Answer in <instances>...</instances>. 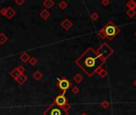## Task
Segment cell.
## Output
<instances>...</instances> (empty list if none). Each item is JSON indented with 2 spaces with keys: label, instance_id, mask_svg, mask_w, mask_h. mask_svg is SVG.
<instances>
[{
  "label": "cell",
  "instance_id": "obj_1",
  "mask_svg": "<svg viewBox=\"0 0 136 115\" xmlns=\"http://www.w3.org/2000/svg\"><path fill=\"white\" fill-rule=\"evenodd\" d=\"M105 62L106 61L99 55L92 47H88L75 61V63L88 76L91 78L96 74L99 69L102 68Z\"/></svg>",
  "mask_w": 136,
  "mask_h": 115
},
{
  "label": "cell",
  "instance_id": "obj_2",
  "mask_svg": "<svg viewBox=\"0 0 136 115\" xmlns=\"http://www.w3.org/2000/svg\"><path fill=\"white\" fill-rule=\"evenodd\" d=\"M103 30L106 34L107 39H108V40H113L114 38L120 32V29L116 26V25L112 21H109L103 27Z\"/></svg>",
  "mask_w": 136,
  "mask_h": 115
},
{
  "label": "cell",
  "instance_id": "obj_3",
  "mask_svg": "<svg viewBox=\"0 0 136 115\" xmlns=\"http://www.w3.org/2000/svg\"><path fill=\"white\" fill-rule=\"evenodd\" d=\"M96 51L99 55L101 56L105 61L108 59H109L110 56L114 54V49L112 46H109L108 43L107 42L102 43Z\"/></svg>",
  "mask_w": 136,
  "mask_h": 115
},
{
  "label": "cell",
  "instance_id": "obj_4",
  "mask_svg": "<svg viewBox=\"0 0 136 115\" xmlns=\"http://www.w3.org/2000/svg\"><path fill=\"white\" fill-rule=\"evenodd\" d=\"M69 112L64 110L61 106L56 105L55 104H51L45 111L43 115H68Z\"/></svg>",
  "mask_w": 136,
  "mask_h": 115
},
{
  "label": "cell",
  "instance_id": "obj_5",
  "mask_svg": "<svg viewBox=\"0 0 136 115\" xmlns=\"http://www.w3.org/2000/svg\"><path fill=\"white\" fill-rule=\"evenodd\" d=\"M72 86V83L68 78L63 77L61 78H58V86L60 88V90L62 91V94H64L66 91L69 89Z\"/></svg>",
  "mask_w": 136,
  "mask_h": 115
},
{
  "label": "cell",
  "instance_id": "obj_6",
  "mask_svg": "<svg viewBox=\"0 0 136 115\" xmlns=\"http://www.w3.org/2000/svg\"><path fill=\"white\" fill-rule=\"evenodd\" d=\"M68 102V100H67V98H65V96H64V94H59V95H58L56 97V98H54V104H55V105H59V106H64V105L66 104Z\"/></svg>",
  "mask_w": 136,
  "mask_h": 115
},
{
  "label": "cell",
  "instance_id": "obj_7",
  "mask_svg": "<svg viewBox=\"0 0 136 115\" xmlns=\"http://www.w3.org/2000/svg\"><path fill=\"white\" fill-rule=\"evenodd\" d=\"M60 26H61V27H62L64 30H70V29L72 28V23L68 19H67V18H66V19H64L62 22H61Z\"/></svg>",
  "mask_w": 136,
  "mask_h": 115
},
{
  "label": "cell",
  "instance_id": "obj_8",
  "mask_svg": "<svg viewBox=\"0 0 136 115\" xmlns=\"http://www.w3.org/2000/svg\"><path fill=\"white\" fill-rule=\"evenodd\" d=\"M16 15V11L13 9L11 7H8L6 8V17L8 19H11L13 17Z\"/></svg>",
  "mask_w": 136,
  "mask_h": 115
},
{
  "label": "cell",
  "instance_id": "obj_9",
  "mask_svg": "<svg viewBox=\"0 0 136 115\" xmlns=\"http://www.w3.org/2000/svg\"><path fill=\"white\" fill-rule=\"evenodd\" d=\"M27 79H28V77L26 76V74H21L20 75H19V77H18L15 80H16V82H18V85H20V86H22V85H23V84L27 81Z\"/></svg>",
  "mask_w": 136,
  "mask_h": 115
},
{
  "label": "cell",
  "instance_id": "obj_10",
  "mask_svg": "<svg viewBox=\"0 0 136 115\" xmlns=\"http://www.w3.org/2000/svg\"><path fill=\"white\" fill-rule=\"evenodd\" d=\"M55 2L52 1V0H45V1L42 2V5L45 7L46 9H50L54 6Z\"/></svg>",
  "mask_w": 136,
  "mask_h": 115
},
{
  "label": "cell",
  "instance_id": "obj_11",
  "mask_svg": "<svg viewBox=\"0 0 136 115\" xmlns=\"http://www.w3.org/2000/svg\"><path fill=\"white\" fill-rule=\"evenodd\" d=\"M96 74H97L99 76L100 78H106L108 75V70H105V69H102V68H100L99 69V70L97 72H96Z\"/></svg>",
  "mask_w": 136,
  "mask_h": 115
},
{
  "label": "cell",
  "instance_id": "obj_12",
  "mask_svg": "<svg viewBox=\"0 0 136 115\" xmlns=\"http://www.w3.org/2000/svg\"><path fill=\"white\" fill-rule=\"evenodd\" d=\"M40 16L44 20H46L50 16V11L47 10V9H43L40 13Z\"/></svg>",
  "mask_w": 136,
  "mask_h": 115
},
{
  "label": "cell",
  "instance_id": "obj_13",
  "mask_svg": "<svg viewBox=\"0 0 136 115\" xmlns=\"http://www.w3.org/2000/svg\"><path fill=\"white\" fill-rule=\"evenodd\" d=\"M72 78H73V81L76 83H80L83 80H84V77H83L80 73H78V74L74 75Z\"/></svg>",
  "mask_w": 136,
  "mask_h": 115
},
{
  "label": "cell",
  "instance_id": "obj_14",
  "mask_svg": "<svg viewBox=\"0 0 136 115\" xmlns=\"http://www.w3.org/2000/svg\"><path fill=\"white\" fill-rule=\"evenodd\" d=\"M20 60L22 62H23V63H27V62H29L30 59V56L29 55V54H27V53H22L21 55H20Z\"/></svg>",
  "mask_w": 136,
  "mask_h": 115
},
{
  "label": "cell",
  "instance_id": "obj_15",
  "mask_svg": "<svg viewBox=\"0 0 136 115\" xmlns=\"http://www.w3.org/2000/svg\"><path fill=\"white\" fill-rule=\"evenodd\" d=\"M33 77L36 81H40L41 79L43 78V74L40 71V70H37V71H35L34 73Z\"/></svg>",
  "mask_w": 136,
  "mask_h": 115
},
{
  "label": "cell",
  "instance_id": "obj_16",
  "mask_svg": "<svg viewBox=\"0 0 136 115\" xmlns=\"http://www.w3.org/2000/svg\"><path fill=\"white\" fill-rule=\"evenodd\" d=\"M10 74V76L13 78L16 79L18 77H19V75L21 74V73H20V71L18 70V67H16V68H14V70H11Z\"/></svg>",
  "mask_w": 136,
  "mask_h": 115
},
{
  "label": "cell",
  "instance_id": "obj_17",
  "mask_svg": "<svg viewBox=\"0 0 136 115\" xmlns=\"http://www.w3.org/2000/svg\"><path fill=\"white\" fill-rule=\"evenodd\" d=\"M126 7H128L130 10H135L136 9V3L134 0H129V1L126 3Z\"/></svg>",
  "mask_w": 136,
  "mask_h": 115
},
{
  "label": "cell",
  "instance_id": "obj_18",
  "mask_svg": "<svg viewBox=\"0 0 136 115\" xmlns=\"http://www.w3.org/2000/svg\"><path fill=\"white\" fill-rule=\"evenodd\" d=\"M8 40V38L6 36L4 33H0V45H3V44H5Z\"/></svg>",
  "mask_w": 136,
  "mask_h": 115
},
{
  "label": "cell",
  "instance_id": "obj_19",
  "mask_svg": "<svg viewBox=\"0 0 136 115\" xmlns=\"http://www.w3.org/2000/svg\"><path fill=\"white\" fill-rule=\"evenodd\" d=\"M58 7L61 9V10H64V9H66L68 7V4L65 1H60L58 3Z\"/></svg>",
  "mask_w": 136,
  "mask_h": 115
},
{
  "label": "cell",
  "instance_id": "obj_20",
  "mask_svg": "<svg viewBox=\"0 0 136 115\" xmlns=\"http://www.w3.org/2000/svg\"><path fill=\"white\" fill-rule=\"evenodd\" d=\"M97 35H98L99 38H100V39H105V38H106V34H105V33H104V31L103 28H102L101 30H99L98 33H97Z\"/></svg>",
  "mask_w": 136,
  "mask_h": 115
},
{
  "label": "cell",
  "instance_id": "obj_21",
  "mask_svg": "<svg viewBox=\"0 0 136 115\" xmlns=\"http://www.w3.org/2000/svg\"><path fill=\"white\" fill-rule=\"evenodd\" d=\"M101 106H102L103 109H108L109 106H110V103H109V101L108 100L105 99L101 102Z\"/></svg>",
  "mask_w": 136,
  "mask_h": 115
},
{
  "label": "cell",
  "instance_id": "obj_22",
  "mask_svg": "<svg viewBox=\"0 0 136 115\" xmlns=\"http://www.w3.org/2000/svg\"><path fill=\"white\" fill-rule=\"evenodd\" d=\"M126 14L128 15L130 18H133L136 15V11L135 10H130V9H128V10L126 11Z\"/></svg>",
  "mask_w": 136,
  "mask_h": 115
},
{
  "label": "cell",
  "instance_id": "obj_23",
  "mask_svg": "<svg viewBox=\"0 0 136 115\" xmlns=\"http://www.w3.org/2000/svg\"><path fill=\"white\" fill-rule=\"evenodd\" d=\"M29 63L34 66H35L38 63V59L34 57H30V59L29 60Z\"/></svg>",
  "mask_w": 136,
  "mask_h": 115
},
{
  "label": "cell",
  "instance_id": "obj_24",
  "mask_svg": "<svg viewBox=\"0 0 136 115\" xmlns=\"http://www.w3.org/2000/svg\"><path fill=\"white\" fill-rule=\"evenodd\" d=\"M99 18H100V15L96 12H93L92 14L91 15V19L93 21H97L99 19Z\"/></svg>",
  "mask_w": 136,
  "mask_h": 115
},
{
  "label": "cell",
  "instance_id": "obj_25",
  "mask_svg": "<svg viewBox=\"0 0 136 115\" xmlns=\"http://www.w3.org/2000/svg\"><path fill=\"white\" fill-rule=\"evenodd\" d=\"M72 93L73 94H77L79 92H80V88L77 87V86H73L72 88Z\"/></svg>",
  "mask_w": 136,
  "mask_h": 115
},
{
  "label": "cell",
  "instance_id": "obj_26",
  "mask_svg": "<svg viewBox=\"0 0 136 115\" xmlns=\"http://www.w3.org/2000/svg\"><path fill=\"white\" fill-rule=\"evenodd\" d=\"M62 108L64 109V110H66V111H68V110L71 109V105H70L68 102H67L66 104H65L64 106H62Z\"/></svg>",
  "mask_w": 136,
  "mask_h": 115
},
{
  "label": "cell",
  "instance_id": "obj_27",
  "mask_svg": "<svg viewBox=\"0 0 136 115\" xmlns=\"http://www.w3.org/2000/svg\"><path fill=\"white\" fill-rule=\"evenodd\" d=\"M14 3L16 4H18V6H22L23 4L25 3V0H15Z\"/></svg>",
  "mask_w": 136,
  "mask_h": 115
},
{
  "label": "cell",
  "instance_id": "obj_28",
  "mask_svg": "<svg viewBox=\"0 0 136 115\" xmlns=\"http://www.w3.org/2000/svg\"><path fill=\"white\" fill-rule=\"evenodd\" d=\"M6 8L3 7V8L1 9V10H0V14H1L2 15L6 16Z\"/></svg>",
  "mask_w": 136,
  "mask_h": 115
},
{
  "label": "cell",
  "instance_id": "obj_29",
  "mask_svg": "<svg viewBox=\"0 0 136 115\" xmlns=\"http://www.w3.org/2000/svg\"><path fill=\"white\" fill-rule=\"evenodd\" d=\"M109 4H110V1H109V0H103L102 1V5L104 7H107Z\"/></svg>",
  "mask_w": 136,
  "mask_h": 115
},
{
  "label": "cell",
  "instance_id": "obj_30",
  "mask_svg": "<svg viewBox=\"0 0 136 115\" xmlns=\"http://www.w3.org/2000/svg\"><path fill=\"white\" fill-rule=\"evenodd\" d=\"M18 70L20 71L21 74H23L24 71H25V68H24V66H19L18 67Z\"/></svg>",
  "mask_w": 136,
  "mask_h": 115
},
{
  "label": "cell",
  "instance_id": "obj_31",
  "mask_svg": "<svg viewBox=\"0 0 136 115\" xmlns=\"http://www.w3.org/2000/svg\"><path fill=\"white\" fill-rule=\"evenodd\" d=\"M80 115H88V114L87 113H85V112H83V113H81Z\"/></svg>",
  "mask_w": 136,
  "mask_h": 115
},
{
  "label": "cell",
  "instance_id": "obj_32",
  "mask_svg": "<svg viewBox=\"0 0 136 115\" xmlns=\"http://www.w3.org/2000/svg\"><path fill=\"white\" fill-rule=\"evenodd\" d=\"M134 86L136 87V79H135V80L134 81Z\"/></svg>",
  "mask_w": 136,
  "mask_h": 115
},
{
  "label": "cell",
  "instance_id": "obj_33",
  "mask_svg": "<svg viewBox=\"0 0 136 115\" xmlns=\"http://www.w3.org/2000/svg\"><path fill=\"white\" fill-rule=\"evenodd\" d=\"M134 36H135V37H136V32H135V33H134Z\"/></svg>",
  "mask_w": 136,
  "mask_h": 115
}]
</instances>
